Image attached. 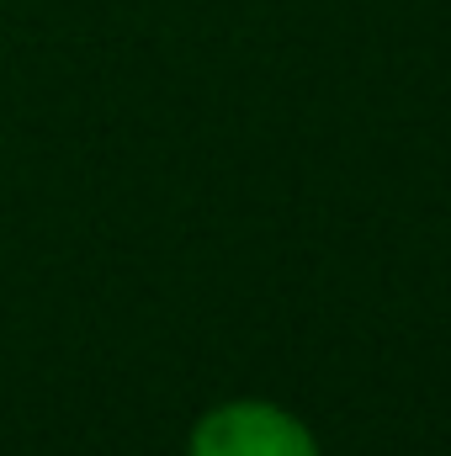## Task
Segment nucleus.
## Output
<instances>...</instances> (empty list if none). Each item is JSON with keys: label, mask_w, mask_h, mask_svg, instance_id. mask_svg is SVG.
Returning <instances> with one entry per match:
<instances>
[{"label": "nucleus", "mask_w": 451, "mask_h": 456, "mask_svg": "<svg viewBox=\"0 0 451 456\" xmlns=\"http://www.w3.org/2000/svg\"><path fill=\"white\" fill-rule=\"evenodd\" d=\"M186 456H319L314 430L266 398H234L192 425Z\"/></svg>", "instance_id": "1"}]
</instances>
